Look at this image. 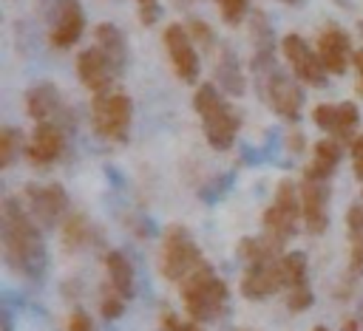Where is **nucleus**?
Here are the masks:
<instances>
[{
  "instance_id": "obj_1",
  "label": "nucleus",
  "mask_w": 363,
  "mask_h": 331,
  "mask_svg": "<svg viewBox=\"0 0 363 331\" xmlns=\"http://www.w3.org/2000/svg\"><path fill=\"white\" fill-rule=\"evenodd\" d=\"M0 240H3V260L6 266L31 283H40L48 272V249L43 240L40 223L28 215L20 198L9 195L0 207Z\"/></svg>"
},
{
  "instance_id": "obj_2",
  "label": "nucleus",
  "mask_w": 363,
  "mask_h": 331,
  "mask_svg": "<svg viewBox=\"0 0 363 331\" xmlns=\"http://www.w3.org/2000/svg\"><path fill=\"white\" fill-rule=\"evenodd\" d=\"M193 108L199 113L207 144L218 153L230 150L241 130V110L227 99V93H221L216 82H204L196 88Z\"/></svg>"
},
{
  "instance_id": "obj_3",
  "label": "nucleus",
  "mask_w": 363,
  "mask_h": 331,
  "mask_svg": "<svg viewBox=\"0 0 363 331\" xmlns=\"http://www.w3.org/2000/svg\"><path fill=\"white\" fill-rule=\"evenodd\" d=\"M182 303L190 320L196 323H210L218 320L230 303V289L227 283L216 274L213 263H201L199 269H193L182 283Z\"/></svg>"
},
{
  "instance_id": "obj_4",
  "label": "nucleus",
  "mask_w": 363,
  "mask_h": 331,
  "mask_svg": "<svg viewBox=\"0 0 363 331\" xmlns=\"http://www.w3.org/2000/svg\"><path fill=\"white\" fill-rule=\"evenodd\" d=\"M258 79V91L264 96V102L284 119L289 122H298L301 110H303V102H306V93L301 88V79L286 68H278V65H269L264 71L255 74Z\"/></svg>"
},
{
  "instance_id": "obj_5",
  "label": "nucleus",
  "mask_w": 363,
  "mask_h": 331,
  "mask_svg": "<svg viewBox=\"0 0 363 331\" xmlns=\"http://www.w3.org/2000/svg\"><path fill=\"white\" fill-rule=\"evenodd\" d=\"M133 122V102L122 91H108L91 96V124L99 139L111 144H125Z\"/></svg>"
},
{
  "instance_id": "obj_6",
  "label": "nucleus",
  "mask_w": 363,
  "mask_h": 331,
  "mask_svg": "<svg viewBox=\"0 0 363 331\" xmlns=\"http://www.w3.org/2000/svg\"><path fill=\"white\" fill-rule=\"evenodd\" d=\"M201 263H204V257H201L193 235L184 226L173 223L164 232L162 249H159V272H162V277L170 280V283H182Z\"/></svg>"
},
{
  "instance_id": "obj_7",
  "label": "nucleus",
  "mask_w": 363,
  "mask_h": 331,
  "mask_svg": "<svg viewBox=\"0 0 363 331\" xmlns=\"http://www.w3.org/2000/svg\"><path fill=\"white\" fill-rule=\"evenodd\" d=\"M40 17L48 28V42L60 51L71 48L85 31V11L79 0H37Z\"/></svg>"
},
{
  "instance_id": "obj_8",
  "label": "nucleus",
  "mask_w": 363,
  "mask_h": 331,
  "mask_svg": "<svg viewBox=\"0 0 363 331\" xmlns=\"http://www.w3.org/2000/svg\"><path fill=\"white\" fill-rule=\"evenodd\" d=\"M298 221H303L301 212V190H295L292 181H281L269 207L264 209V232L269 238H275L278 243H286L295 232H298Z\"/></svg>"
},
{
  "instance_id": "obj_9",
  "label": "nucleus",
  "mask_w": 363,
  "mask_h": 331,
  "mask_svg": "<svg viewBox=\"0 0 363 331\" xmlns=\"http://www.w3.org/2000/svg\"><path fill=\"white\" fill-rule=\"evenodd\" d=\"M23 204L45 232L68 218V192L60 184H28L23 190Z\"/></svg>"
},
{
  "instance_id": "obj_10",
  "label": "nucleus",
  "mask_w": 363,
  "mask_h": 331,
  "mask_svg": "<svg viewBox=\"0 0 363 331\" xmlns=\"http://www.w3.org/2000/svg\"><path fill=\"white\" fill-rule=\"evenodd\" d=\"M281 54L289 65V71L303 82V85H318L323 88L329 82V71L323 68L318 51L301 37V34H286L281 40Z\"/></svg>"
},
{
  "instance_id": "obj_11",
  "label": "nucleus",
  "mask_w": 363,
  "mask_h": 331,
  "mask_svg": "<svg viewBox=\"0 0 363 331\" xmlns=\"http://www.w3.org/2000/svg\"><path fill=\"white\" fill-rule=\"evenodd\" d=\"M164 48H167V57H170V65H173L176 76L187 85H196L199 74H201V59L196 54L193 37L187 34V28L182 23H170L164 28Z\"/></svg>"
},
{
  "instance_id": "obj_12",
  "label": "nucleus",
  "mask_w": 363,
  "mask_h": 331,
  "mask_svg": "<svg viewBox=\"0 0 363 331\" xmlns=\"http://www.w3.org/2000/svg\"><path fill=\"white\" fill-rule=\"evenodd\" d=\"M241 294L247 300H267L278 291H284V269H281V255L269 257V260H258V263H247L241 283H238Z\"/></svg>"
},
{
  "instance_id": "obj_13",
  "label": "nucleus",
  "mask_w": 363,
  "mask_h": 331,
  "mask_svg": "<svg viewBox=\"0 0 363 331\" xmlns=\"http://www.w3.org/2000/svg\"><path fill=\"white\" fill-rule=\"evenodd\" d=\"M312 122L329 133L332 139H337L340 144L349 141L357 136V122H360V113H357V105L354 102H337V105H315L312 108Z\"/></svg>"
},
{
  "instance_id": "obj_14",
  "label": "nucleus",
  "mask_w": 363,
  "mask_h": 331,
  "mask_svg": "<svg viewBox=\"0 0 363 331\" xmlns=\"http://www.w3.org/2000/svg\"><path fill=\"white\" fill-rule=\"evenodd\" d=\"M65 153V127L60 122H37L26 141V158L34 167H48Z\"/></svg>"
},
{
  "instance_id": "obj_15",
  "label": "nucleus",
  "mask_w": 363,
  "mask_h": 331,
  "mask_svg": "<svg viewBox=\"0 0 363 331\" xmlns=\"http://www.w3.org/2000/svg\"><path fill=\"white\" fill-rule=\"evenodd\" d=\"M329 181H315L303 178L301 184V212H303V226L309 235H323L329 226Z\"/></svg>"
},
{
  "instance_id": "obj_16",
  "label": "nucleus",
  "mask_w": 363,
  "mask_h": 331,
  "mask_svg": "<svg viewBox=\"0 0 363 331\" xmlns=\"http://www.w3.org/2000/svg\"><path fill=\"white\" fill-rule=\"evenodd\" d=\"M315 51L323 62V68L329 74H346L354 51H352V37L346 28L340 25H326L320 34H318V42H315Z\"/></svg>"
},
{
  "instance_id": "obj_17",
  "label": "nucleus",
  "mask_w": 363,
  "mask_h": 331,
  "mask_svg": "<svg viewBox=\"0 0 363 331\" xmlns=\"http://www.w3.org/2000/svg\"><path fill=\"white\" fill-rule=\"evenodd\" d=\"M77 76H79V82L96 96V93L113 91L116 71H113V65L108 62V57H105L96 45H91V48L79 51V57H77Z\"/></svg>"
},
{
  "instance_id": "obj_18",
  "label": "nucleus",
  "mask_w": 363,
  "mask_h": 331,
  "mask_svg": "<svg viewBox=\"0 0 363 331\" xmlns=\"http://www.w3.org/2000/svg\"><path fill=\"white\" fill-rule=\"evenodd\" d=\"M26 110H28V116L34 122H60V116L65 113L60 88L54 82H37V85H31L28 93H26Z\"/></svg>"
},
{
  "instance_id": "obj_19",
  "label": "nucleus",
  "mask_w": 363,
  "mask_h": 331,
  "mask_svg": "<svg viewBox=\"0 0 363 331\" xmlns=\"http://www.w3.org/2000/svg\"><path fill=\"white\" fill-rule=\"evenodd\" d=\"M250 40H252V74L275 65V34L264 11L250 14Z\"/></svg>"
},
{
  "instance_id": "obj_20",
  "label": "nucleus",
  "mask_w": 363,
  "mask_h": 331,
  "mask_svg": "<svg viewBox=\"0 0 363 331\" xmlns=\"http://www.w3.org/2000/svg\"><path fill=\"white\" fill-rule=\"evenodd\" d=\"M94 45L108 57L116 76H122L125 68H128V40H125L122 28L113 25V23H99L94 28Z\"/></svg>"
},
{
  "instance_id": "obj_21",
  "label": "nucleus",
  "mask_w": 363,
  "mask_h": 331,
  "mask_svg": "<svg viewBox=\"0 0 363 331\" xmlns=\"http://www.w3.org/2000/svg\"><path fill=\"white\" fill-rule=\"evenodd\" d=\"M216 85L227 96H244L247 93V74L241 68V59L233 48H221L216 62Z\"/></svg>"
},
{
  "instance_id": "obj_22",
  "label": "nucleus",
  "mask_w": 363,
  "mask_h": 331,
  "mask_svg": "<svg viewBox=\"0 0 363 331\" xmlns=\"http://www.w3.org/2000/svg\"><path fill=\"white\" fill-rule=\"evenodd\" d=\"M337 164H340V141L332 139V136H329V139H320V141H315V147H312V161H309V167L303 170V178L329 181V178L335 175Z\"/></svg>"
},
{
  "instance_id": "obj_23",
  "label": "nucleus",
  "mask_w": 363,
  "mask_h": 331,
  "mask_svg": "<svg viewBox=\"0 0 363 331\" xmlns=\"http://www.w3.org/2000/svg\"><path fill=\"white\" fill-rule=\"evenodd\" d=\"M105 274H108V286H111L113 291H119L125 300L133 297V291H136L133 266H130V260L125 257V252L111 249V252L105 255Z\"/></svg>"
},
{
  "instance_id": "obj_24",
  "label": "nucleus",
  "mask_w": 363,
  "mask_h": 331,
  "mask_svg": "<svg viewBox=\"0 0 363 331\" xmlns=\"http://www.w3.org/2000/svg\"><path fill=\"white\" fill-rule=\"evenodd\" d=\"M346 229H349V243H352L349 272H352V277H360L363 274V201L349 207V212H346Z\"/></svg>"
},
{
  "instance_id": "obj_25",
  "label": "nucleus",
  "mask_w": 363,
  "mask_h": 331,
  "mask_svg": "<svg viewBox=\"0 0 363 331\" xmlns=\"http://www.w3.org/2000/svg\"><path fill=\"white\" fill-rule=\"evenodd\" d=\"M281 249H284V243H278V240L269 238L267 232H264V235H255V238H241V240H238V257H241L244 263H258V260L278 257V255H284Z\"/></svg>"
},
{
  "instance_id": "obj_26",
  "label": "nucleus",
  "mask_w": 363,
  "mask_h": 331,
  "mask_svg": "<svg viewBox=\"0 0 363 331\" xmlns=\"http://www.w3.org/2000/svg\"><path fill=\"white\" fill-rule=\"evenodd\" d=\"M281 269H284V291L309 289V266H306L303 252H284L281 255Z\"/></svg>"
},
{
  "instance_id": "obj_27",
  "label": "nucleus",
  "mask_w": 363,
  "mask_h": 331,
  "mask_svg": "<svg viewBox=\"0 0 363 331\" xmlns=\"http://www.w3.org/2000/svg\"><path fill=\"white\" fill-rule=\"evenodd\" d=\"M91 232H94V226L88 223L85 215H79V212L68 215L62 221V246H65V252H79L91 240Z\"/></svg>"
},
{
  "instance_id": "obj_28",
  "label": "nucleus",
  "mask_w": 363,
  "mask_h": 331,
  "mask_svg": "<svg viewBox=\"0 0 363 331\" xmlns=\"http://www.w3.org/2000/svg\"><path fill=\"white\" fill-rule=\"evenodd\" d=\"M26 153V141L23 133L17 127H3L0 130V167H11L17 161V156Z\"/></svg>"
},
{
  "instance_id": "obj_29",
  "label": "nucleus",
  "mask_w": 363,
  "mask_h": 331,
  "mask_svg": "<svg viewBox=\"0 0 363 331\" xmlns=\"http://www.w3.org/2000/svg\"><path fill=\"white\" fill-rule=\"evenodd\" d=\"M125 303H128V300H125L119 291H113V289L105 283L102 297H99V311H102V317H105V320H116V317H122Z\"/></svg>"
},
{
  "instance_id": "obj_30",
  "label": "nucleus",
  "mask_w": 363,
  "mask_h": 331,
  "mask_svg": "<svg viewBox=\"0 0 363 331\" xmlns=\"http://www.w3.org/2000/svg\"><path fill=\"white\" fill-rule=\"evenodd\" d=\"M216 3H218V11H221V20L227 25H238L247 17V8H250V0H216Z\"/></svg>"
},
{
  "instance_id": "obj_31",
  "label": "nucleus",
  "mask_w": 363,
  "mask_h": 331,
  "mask_svg": "<svg viewBox=\"0 0 363 331\" xmlns=\"http://www.w3.org/2000/svg\"><path fill=\"white\" fill-rule=\"evenodd\" d=\"M187 34L193 37V42H199V45H204V48H210L213 42H216V34H213V28L204 23V20H187Z\"/></svg>"
},
{
  "instance_id": "obj_32",
  "label": "nucleus",
  "mask_w": 363,
  "mask_h": 331,
  "mask_svg": "<svg viewBox=\"0 0 363 331\" xmlns=\"http://www.w3.org/2000/svg\"><path fill=\"white\" fill-rule=\"evenodd\" d=\"M162 331H201V325L196 320H179L173 311L162 314Z\"/></svg>"
},
{
  "instance_id": "obj_33",
  "label": "nucleus",
  "mask_w": 363,
  "mask_h": 331,
  "mask_svg": "<svg viewBox=\"0 0 363 331\" xmlns=\"http://www.w3.org/2000/svg\"><path fill=\"white\" fill-rule=\"evenodd\" d=\"M312 289H295V291H286V306L289 311H306L312 306Z\"/></svg>"
},
{
  "instance_id": "obj_34",
  "label": "nucleus",
  "mask_w": 363,
  "mask_h": 331,
  "mask_svg": "<svg viewBox=\"0 0 363 331\" xmlns=\"http://www.w3.org/2000/svg\"><path fill=\"white\" fill-rule=\"evenodd\" d=\"M136 11L142 25H153L159 20V0H136Z\"/></svg>"
},
{
  "instance_id": "obj_35",
  "label": "nucleus",
  "mask_w": 363,
  "mask_h": 331,
  "mask_svg": "<svg viewBox=\"0 0 363 331\" xmlns=\"http://www.w3.org/2000/svg\"><path fill=\"white\" fill-rule=\"evenodd\" d=\"M349 153H352V170L357 175V181H363V133H357L349 144Z\"/></svg>"
},
{
  "instance_id": "obj_36",
  "label": "nucleus",
  "mask_w": 363,
  "mask_h": 331,
  "mask_svg": "<svg viewBox=\"0 0 363 331\" xmlns=\"http://www.w3.org/2000/svg\"><path fill=\"white\" fill-rule=\"evenodd\" d=\"M68 331H94V323H91V317H88V311L74 308L71 317H68Z\"/></svg>"
},
{
  "instance_id": "obj_37",
  "label": "nucleus",
  "mask_w": 363,
  "mask_h": 331,
  "mask_svg": "<svg viewBox=\"0 0 363 331\" xmlns=\"http://www.w3.org/2000/svg\"><path fill=\"white\" fill-rule=\"evenodd\" d=\"M352 65L357 68V88H360V93H363V48H360V51H354Z\"/></svg>"
},
{
  "instance_id": "obj_38",
  "label": "nucleus",
  "mask_w": 363,
  "mask_h": 331,
  "mask_svg": "<svg viewBox=\"0 0 363 331\" xmlns=\"http://www.w3.org/2000/svg\"><path fill=\"white\" fill-rule=\"evenodd\" d=\"M0 325H3V331H14V328H11V308H9V300H3V308H0Z\"/></svg>"
},
{
  "instance_id": "obj_39",
  "label": "nucleus",
  "mask_w": 363,
  "mask_h": 331,
  "mask_svg": "<svg viewBox=\"0 0 363 331\" xmlns=\"http://www.w3.org/2000/svg\"><path fill=\"white\" fill-rule=\"evenodd\" d=\"M289 150H301L303 147V133H289Z\"/></svg>"
},
{
  "instance_id": "obj_40",
  "label": "nucleus",
  "mask_w": 363,
  "mask_h": 331,
  "mask_svg": "<svg viewBox=\"0 0 363 331\" xmlns=\"http://www.w3.org/2000/svg\"><path fill=\"white\" fill-rule=\"evenodd\" d=\"M340 331H357V323H354V320H346V323H343V328H340Z\"/></svg>"
},
{
  "instance_id": "obj_41",
  "label": "nucleus",
  "mask_w": 363,
  "mask_h": 331,
  "mask_svg": "<svg viewBox=\"0 0 363 331\" xmlns=\"http://www.w3.org/2000/svg\"><path fill=\"white\" fill-rule=\"evenodd\" d=\"M312 331H329V328H326V325H315Z\"/></svg>"
},
{
  "instance_id": "obj_42",
  "label": "nucleus",
  "mask_w": 363,
  "mask_h": 331,
  "mask_svg": "<svg viewBox=\"0 0 363 331\" xmlns=\"http://www.w3.org/2000/svg\"><path fill=\"white\" fill-rule=\"evenodd\" d=\"M281 3H301V0H281Z\"/></svg>"
},
{
  "instance_id": "obj_43",
  "label": "nucleus",
  "mask_w": 363,
  "mask_h": 331,
  "mask_svg": "<svg viewBox=\"0 0 363 331\" xmlns=\"http://www.w3.org/2000/svg\"><path fill=\"white\" fill-rule=\"evenodd\" d=\"M360 34H363V23H360Z\"/></svg>"
}]
</instances>
